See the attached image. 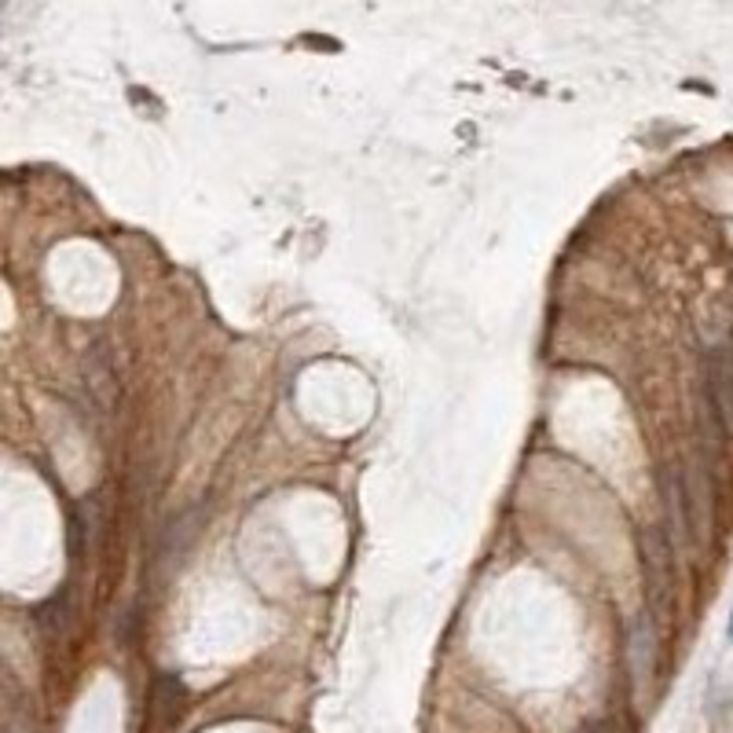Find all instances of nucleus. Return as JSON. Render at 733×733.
<instances>
[{"label": "nucleus", "instance_id": "3", "mask_svg": "<svg viewBox=\"0 0 733 733\" xmlns=\"http://www.w3.org/2000/svg\"><path fill=\"white\" fill-rule=\"evenodd\" d=\"M726 638L733 642V609H730V620H726Z\"/></svg>", "mask_w": 733, "mask_h": 733}, {"label": "nucleus", "instance_id": "2", "mask_svg": "<svg viewBox=\"0 0 733 733\" xmlns=\"http://www.w3.org/2000/svg\"><path fill=\"white\" fill-rule=\"evenodd\" d=\"M708 378H711L708 389H711V400H716L719 415L733 418V359L726 356V349H719V353L711 356Z\"/></svg>", "mask_w": 733, "mask_h": 733}, {"label": "nucleus", "instance_id": "1", "mask_svg": "<svg viewBox=\"0 0 733 733\" xmlns=\"http://www.w3.org/2000/svg\"><path fill=\"white\" fill-rule=\"evenodd\" d=\"M652 657H657V627H652L649 612L631 624V671H635V682H649L652 675Z\"/></svg>", "mask_w": 733, "mask_h": 733}]
</instances>
